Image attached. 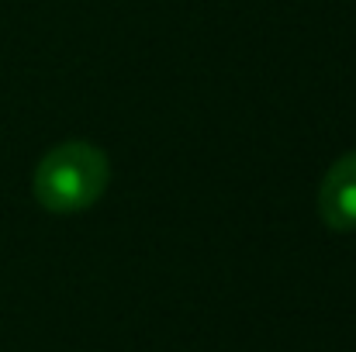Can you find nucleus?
Instances as JSON below:
<instances>
[{
    "label": "nucleus",
    "mask_w": 356,
    "mask_h": 352,
    "mask_svg": "<svg viewBox=\"0 0 356 352\" xmlns=\"http://www.w3.org/2000/svg\"><path fill=\"white\" fill-rule=\"evenodd\" d=\"M318 215L336 232L356 228V152L339 156L318 187Z\"/></svg>",
    "instance_id": "nucleus-2"
},
{
    "label": "nucleus",
    "mask_w": 356,
    "mask_h": 352,
    "mask_svg": "<svg viewBox=\"0 0 356 352\" xmlns=\"http://www.w3.org/2000/svg\"><path fill=\"white\" fill-rule=\"evenodd\" d=\"M108 156L90 142H63L49 149L35 169V201L52 215L94 208L108 190Z\"/></svg>",
    "instance_id": "nucleus-1"
}]
</instances>
